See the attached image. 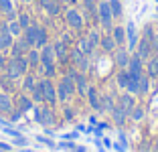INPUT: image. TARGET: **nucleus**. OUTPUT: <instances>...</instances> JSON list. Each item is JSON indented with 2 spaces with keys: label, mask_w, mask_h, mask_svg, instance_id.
Here are the masks:
<instances>
[{
  "label": "nucleus",
  "mask_w": 158,
  "mask_h": 152,
  "mask_svg": "<svg viewBox=\"0 0 158 152\" xmlns=\"http://www.w3.org/2000/svg\"><path fill=\"white\" fill-rule=\"evenodd\" d=\"M28 49H31V47L24 43V39H23V37H19V41L12 43V47H10V53H12V57H24Z\"/></svg>",
  "instance_id": "obj_18"
},
{
  "label": "nucleus",
  "mask_w": 158,
  "mask_h": 152,
  "mask_svg": "<svg viewBox=\"0 0 158 152\" xmlns=\"http://www.w3.org/2000/svg\"><path fill=\"white\" fill-rule=\"evenodd\" d=\"M19 23H20V27H23V31L24 28H28L31 27V14H27V12H23V14H19Z\"/></svg>",
  "instance_id": "obj_42"
},
{
  "label": "nucleus",
  "mask_w": 158,
  "mask_h": 152,
  "mask_svg": "<svg viewBox=\"0 0 158 152\" xmlns=\"http://www.w3.org/2000/svg\"><path fill=\"white\" fill-rule=\"evenodd\" d=\"M6 31H8L14 39H19L20 35H23V27H20L19 19H10L8 23H6Z\"/></svg>",
  "instance_id": "obj_24"
},
{
  "label": "nucleus",
  "mask_w": 158,
  "mask_h": 152,
  "mask_svg": "<svg viewBox=\"0 0 158 152\" xmlns=\"http://www.w3.org/2000/svg\"><path fill=\"white\" fill-rule=\"evenodd\" d=\"M146 75L150 79L158 77V57H150L148 59V63H146Z\"/></svg>",
  "instance_id": "obj_27"
},
{
  "label": "nucleus",
  "mask_w": 158,
  "mask_h": 152,
  "mask_svg": "<svg viewBox=\"0 0 158 152\" xmlns=\"http://www.w3.org/2000/svg\"><path fill=\"white\" fill-rule=\"evenodd\" d=\"M61 148H69V150H75V144H71V142H61Z\"/></svg>",
  "instance_id": "obj_50"
},
{
  "label": "nucleus",
  "mask_w": 158,
  "mask_h": 152,
  "mask_svg": "<svg viewBox=\"0 0 158 152\" xmlns=\"http://www.w3.org/2000/svg\"><path fill=\"white\" fill-rule=\"evenodd\" d=\"M0 10H2L4 14L14 12V4H12V0H0Z\"/></svg>",
  "instance_id": "obj_41"
},
{
  "label": "nucleus",
  "mask_w": 158,
  "mask_h": 152,
  "mask_svg": "<svg viewBox=\"0 0 158 152\" xmlns=\"http://www.w3.org/2000/svg\"><path fill=\"white\" fill-rule=\"evenodd\" d=\"M83 8L87 10V14H91L93 19H98V8H95V0H81Z\"/></svg>",
  "instance_id": "obj_37"
},
{
  "label": "nucleus",
  "mask_w": 158,
  "mask_h": 152,
  "mask_svg": "<svg viewBox=\"0 0 158 152\" xmlns=\"http://www.w3.org/2000/svg\"><path fill=\"white\" fill-rule=\"evenodd\" d=\"M23 2H33V0H23Z\"/></svg>",
  "instance_id": "obj_53"
},
{
  "label": "nucleus",
  "mask_w": 158,
  "mask_h": 152,
  "mask_svg": "<svg viewBox=\"0 0 158 152\" xmlns=\"http://www.w3.org/2000/svg\"><path fill=\"white\" fill-rule=\"evenodd\" d=\"M39 24H31V27L28 28H24L23 31V35H20V37L24 39V43H27L28 47H31V49H33L35 45H37V37H39Z\"/></svg>",
  "instance_id": "obj_10"
},
{
  "label": "nucleus",
  "mask_w": 158,
  "mask_h": 152,
  "mask_svg": "<svg viewBox=\"0 0 158 152\" xmlns=\"http://www.w3.org/2000/svg\"><path fill=\"white\" fill-rule=\"evenodd\" d=\"M69 61L75 65V69L81 71V73H85V71L89 69V57H87V55H83L79 47H75V49H71V51H69Z\"/></svg>",
  "instance_id": "obj_4"
},
{
  "label": "nucleus",
  "mask_w": 158,
  "mask_h": 152,
  "mask_svg": "<svg viewBox=\"0 0 158 152\" xmlns=\"http://www.w3.org/2000/svg\"><path fill=\"white\" fill-rule=\"evenodd\" d=\"M138 83H140V75H132V73H130L128 85H126V91H128V93H134V95H138Z\"/></svg>",
  "instance_id": "obj_31"
},
{
  "label": "nucleus",
  "mask_w": 158,
  "mask_h": 152,
  "mask_svg": "<svg viewBox=\"0 0 158 152\" xmlns=\"http://www.w3.org/2000/svg\"><path fill=\"white\" fill-rule=\"evenodd\" d=\"M98 19H99V23H102V27L106 28L107 32L112 31V20H114V14H112V10H110V2L107 0H102L98 4Z\"/></svg>",
  "instance_id": "obj_3"
},
{
  "label": "nucleus",
  "mask_w": 158,
  "mask_h": 152,
  "mask_svg": "<svg viewBox=\"0 0 158 152\" xmlns=\"http://www.w3.org/2000/svg\"><path fill=\"white\" fill-rule=\"evenodd\" d=\"M110 32H112L114 41L118 43V47H124V43H126V27H114Z\"/></svg>",
  "instance_id": "obj_28"
},
{
  "label": "nucleus",
  "mask_w": 158,
  "mask_h": 152,
  "mask_svg": "<svg viewBox=\"0 0 158 152\" xmlns=\"http://www.w3.org/2000/svg\"><path fill=\"white\" fill-rule=\"evenodd\" d=\"M65 20H67V24H69L73 31H81V28H83V24H85L83 12H81L79 8H75V6H71V8L65 12Z\"/></svg>",
  "instance_id": "obj_5"
},
{
  "label": "nucleus",
  "mask_w": 158,
  "mask_h": 152,
  "mask_svg": "<svg viewBox=\"0 0 158 152\" xmlns=\"http://www.w3.org/2000/svg\"><path fill=\"white\" fill-rule=\"evenodd\" d=\"M6 75L12 79H19V77H24V73L28 71V61L27 57H12L10 61H6Z\"/></svg>",
  "instance_id": "obj_1"
},
{
  "label": "nucleus",
  "mask_w": 158,
  "mask_h": 152,
  "mask_svg": "<svg viewBox=\"0 0 158 152\" xmlns=\"http://www.w3.org/2000/svg\"><path fill=\"white\" fill-rule=\"evenodd\" d=\"M148 75H140V83H138V95H144V93H148V85H150V81H148Z\"/></svg>",
  "instance_id": "obj_36"
},
{
  "label": "nucleus",
  "mask_w": 158,
  "mask_h": 152,
  "mask_svg": "<svg viewBox=\"0 0 158 152\" xmlns=\"http://www.w3.org/2000/svg\"><path fill=\"white\" fill-rule=\"evenodd\" d=\"M43 73H45V77H55V73H57V67H55V63H51V65H43Z\"/></svg>",
  "instance_id": "obj_43"
},
{
  "label": "nucleus",
  "mask_w": 158,
  "mask_h": 152,
  "mask_svg": "<svg viewBox=\"0 0 158 152\" xmlns=\"http://www.w3.org/2000/svg\"><path fill=\"white\" fill-rule=\"evenodd\" d=\"M41 6L49 16H57L61 12V2H55V0H41Z\"/></svg>",
  "instance_id": "obj_20"
},
{
  "label": "nucleus",
  "mask_w": 158,
  "mask_h": 152,
  "mask_svg": "<svg viewBox=\"0 0 158 152\" xmlns=\"http://www.w3.org/2000/svg\"><path fill=\"white\" fill-rule=\"evenodd\" d=\"M128 79H130V71H128V69H122L120 73L116 75V81H118V85H120L122 89H126V85H128Z\"/></svg>",
  "instance_id": "obj_35"
},
{
  "label": "nucleus",
  "mask_w": 158,
  "mask_h": 152,
  "mask_svg": "<svg viewBox=\"0 0 158 152\" xmlns=\"http://www.w3.org/2000/svg\"><path fill=\"white\" fill-rule=\"evenodd\" d=\"M126 69L130 71L132 75H142L144 73V61L134 53V55H130V61H128V67Z\"/></svg>",
  "instance_id": "obj_11"
},
{
  "label": "nucleus",
  "mask_w": 158,
  "mask_h": 152,
  "mask_svg": "<svg viewBox=\"0 0 158 152\" xmlns=\"http://www.w3.org/2000/svg\"><path fill=\"white\" fill-rule=\"evenodd\" d=\"M152 53H154V51H152V43H150L148 39L142 37L138 41V45H136V55H138L142 61H148L150 57H152Z\"/></svg>",
  "instance_id": "obj_7"
},
{
  "label": "nucleus",
  "mask_w": 158,
  "mask_h": 152,
  "mask_svg": "<svg viewBox=\"0 0 158 152\" xmlns=\"http://www.w3.org/2000/svg\"><path fill=\"white\" fill-rule=\"evenodd\" d=\"M31 99L35 103H45V95H43V81H37L33 89H31Z\"/></svg>",
  "instance_id": "obj_26"
},
{
  "label": "nucleus",
  "mask_w": 158,
  "mask_h": 152,
  "mask_svg": "<svg viewBox=\"0 0 158 152\" xmlns=\"http://www.w3.org/2000/svg\"><path fill=\"white\" fill-rule=\"evenodd\" d=\"M55 2H61V0H55Z\"/></svg>",
  "instance_id": "obj_54"
},
{
  "label": "nucleus",
  "mask_w": 158,
  "mask_h": 152,
  "mask_svg": "<svg viewBox=\"0 0 158 152\" xmlns=\"http://www.w3.org/2000/svg\"><path fill=\"white\" fill-rule=\"evenodd\" d=\"M152 37H154V32H152V27H150V24H146V27H144V39H148V41H152Z\"/></svg>",
  "instance_id": "obj_45"
},
{
  "label": "nucleus",
  "mask_w": 158,
  "mask_h": 152,
  "mask_svg": "<svg viewBox=\"0 0 158 152\" xmlns=\"http://www.w3.org/2000/svg\"><path fill=\"white\" fill-rule=\"evenodd\" d=\"M0 85H2L6 91H12V89H14V79L8 77L6 73H4V75H0Z\"/></svg>",
  "instance_id": "obj_38"
},
{
  "label": "nucleus",
  "mask_w": 158,
  "mask_h": 152,
  "mask_svg": "<svg viewBox=\"0 0 158 152\" xmlns=\"http://www.w3.org/2000/svg\"><path fill=\"white\" fill-rule=\"evenodd\" d=\"M35 108V101L31 99L28 95H19L16 97V110H20L24 114V112H31Z\"/></svg>",
  "instance_id": "obj_22"
},
{
  "label": "nucleus",
  "mask_w": 158,
  "mask_h": 152,
  "mask_svg": "<svg viewBox=\"0 0 158 152\" xmlns=\"http://www.w3.org/2000/svg\"><path fill=\"white\" fill-rule=\"evenodd\" d=\"M114 59H116V65L120 69H126L128 67V61H130V51L124 49V47H118L114 51Z\"/></svg>",
  "instance_id": "obj_12"
},
{
  "label": "nucleus",
  "mask_w": 158,
  "mask_h": 152,
  "mask_svg": "<svg viewBox=\"0 0 158 152\" xmlns=\"http://www.w3.org/2000/svg\"><path fill=\"white\" fill-rule=\"evenodd\" d=\"M20 114H23L20 110H12V112H10V122H19L20 120Z\"/></svg>",
  "instance_id": "obj_46"
},
{
  "label": "nucleus",
  "mask_w": 158,
  "mask_h": 152,
  "mask_svg": "<svg viewBox=\"0 0 158 152\" xmlns=\"http://www.w3.org/2000/svg\"><path fill=\"white\" fill-rule=\"evenodd\" d=\"M75 152H87V150H85L83 146H75Z\"/></svg>",
  "instance_id": "obj_51"
},
{
  "label": "nucleus",
  "mask_w": 158,
  "mask_h": 152,
  "mask_svg": "<svg viewBox=\"0 0 158 152\" xmlns=\"http://www.w3.org/2000/svg\"><path fill=\"white\" fill-rule=\"evenodd\" d=\"M6 67V57H4V53L0 51V69H4Z\"/></svg>",
  "instance_id": "obj_49"
},
{
  "label": "nucleus",
  "mask_w": 158,
  "mask_h": 152,
  "mask_svg": "<svg viewBox=\"0 0 158 152\" xmlns=\"http://www.w3.org/2000/svg\"><path fill=\"white\" fill-rule=\"evenodd\" d=\"M12 43H14V37L6 31V27H4L2 31H0V51H2V53L8 51L10 47H12Z\"/></svg>",
  "instance_id": "obj_21"
},
{
  "label": "nucleus",
  "mask_w": 158,
  "mask_h": 152,
  "mask_svg": "<svg viewBox=\"0 0 158 152\" xmlns=\"http://www.w3.org/2000/svg\"><path fill=\"white\" fill-rule=\"evenodd\" d=\"M118 106H122L128 114H130V112L136 108V95H134V93H128V91L122 93V95L118 97Z\"/></svg>",
  "instance_id": "obj_13"
},
{
  "label": "nucleus",
  "mask_w": 158,
  "mask_h": 152,
  "mask_svg": "<svg viewBox=\"0 0 158 152\" xmlns=\"http://www.w3.org/2000/svg\"><path fill=\"white\" fill-rule=\"evenodd\" d=\"M37 85V77L33 73H24V81H23V89L24 91H31V89Z\"/></svg>",
  "instance_id": "obj_34"
},
{
  "label": "nucleus",
  "mask_w": 158,
  "mask_h": 152,
  "mask_svg": "<svg viewBox=\"0 0 158 152\" xmlns=\"http://www.w3.org/2000/svg\"><path fill=\"white\" fill-rule=\"evenodd\" d=\"M43 81V95H45V103H49V106H55L57 101V85L51 81L49 77H45V79H41Z\"/></svg>",
  "instance_id": "obj_6"
},
{
  "label": "nucleus",
  "mask_w": 158,
  "mask_h": 152,
  "mask_svg": "<svg viewBox=\"0 0 158 152\" xmlns=\"http://www.w3.org/2000/svg\"><path fill=\"white\" fill-rule=\"evenodd\" d=\"M154 150H156V152H158V142H156V146H154Z\"/></svg>",
  "instance_id": "obj_52"
},
{
  "label": "nucleus",
  "mask_w": 158,
  "mask_h": 152,
  "mask_svg": "<svg viewBox=\"0 0 158 152\" xmlns=\"http://www.w3.org/2000/svg\"><path fill=\"white\" fill-rule=\"evenodd\" d=\"M41 51V65H51L55 63V51H53V45H45Z\"/></svg>",
  "instance_id": "obj_19"
},
{
  "label": "nucleus",
  "mask_w": 158,
  "mask_h": 152,
  "mask_svg": "<svg viewBox=\"0 0 158 152\" xmlns=\"http://www.w3.org/2000/svg\"><path fill=\"white\" fill-rule=\"evenodd\" d=\"M45 45H49V35H47L45 28H39V37H37V45H35V49H43Z\"/></svg>",
  "instance_id": "obj_33"
},
{
  "label": "nucleus",
  "mask_w": 158,
  "mask_h": 152,
  "mask_svg": "<svg viewBox=\"0 0 158 152\" xmlns=\"http://www.w3.org/2000/svg\"><path fill=\"white\" fill-rule=\"evenodd\" d=\"M110 2V10H112L114 19H120L124 14V6H122V0H107Z\"/></svg>",
  "instance_id": "obj_32"
},
{
  "label": "nucleus",
  "mask_w": 158,
  "mask_h": 152,
  "mask_svg": "<svg viewBox=\"0 0 158 152\" xmlns=\"http://www.w3.org/2000/svg\"><path fill=\"white\" fill-rule=\"evenodd\" d=\"M14 144H16V146H27V140H24L23 136H16V138H14Z\"/></svg>",
  "instance_id": "obj_48"
},
{
  "label": "nucleus",
  "mask_w": 158,
  "mask_h": 152,
  "mask_svg": "<svg viewBox=\"0 0 158 152\" xmlns=\"http://www.w3.org/2000/svg\"><path fill=\"white\" fill-rule=\"evenodd\" d=\"M27 61H28V67H39V65H41V51L39 49H28L27 51Z\"/></svg>",
  "instance_id": "obj_23"
},
{
  "label": "nucleus",
  "mask_w": 158,
  "mask_h": 152,
  "mask_svg": "<svg viewBox=\"0 0 158 152\" xmlns=\"http://www.w3.org/2000/svg\"><path fill=\"white\" fill-rule=\"evenodd\" d=\"M77 47L81 49V53H83V55H87V57H91L93 51H95V47L89 43L87 37H81V39H79V41H77Z\"/></svg>",
  "instance_id": "obj_29"
},
{
  "label": "nucleus",
  "mask_w": 158,
  "mask_h": 152,
  "mask_svg": "<svg viewBox=\"0 0 158 152\" xmlns=\"http://www.w3.org/2000/svg\"><path fill=\"white\" fill-rule=\"evenodd\" d=\"M99 47H102V51L103 53H114V51L118 49V43L114 41V37H112V32H106L102 37V41H99Z\"/></svg>",
  "instance_id": "obj_17"
},
{
  "label": "nucleus",
  "mask_w": 158,
  "mask_h": 152,
  "mask_svg": "<svg viewBox=\"0 0 158 152\" xmlns=\"http://www.w3.org/2000/svg\"><path fill=\"white\" fill-rule=\"evenodd\" d=\"M53 51H55V59L59 61V63H67L69 61V45H65V43L61 41H57V43H53Z\"/></svg>",
  "instance_id": "obj_8"
},
{
  "label": "nucleus",
  "mask_w": 158,
  "mask_h": 152,
  "mask_svg": "<svg viewBox=\"0 0 158 152\" xmlns=\"http://www.w3.org/2000/svg\"><path fill=\"white\" fill-rule=\"evenodd\" d=\"M69 75L75 79V87H77L79 95H87V87H89V85H87V79H85V73H81V71L73 69Z\"/></svg>",
  "instance_id": "obj_9"
},
{
  "label": "nucleus",
  "mask_w": 158,
  "mask_h": 152,
  "mask_svg": "<svg viewBox=\"0 0 158 152\" xmlns=\"http://www.w3.org/2000/svg\"><path fill=\"white\" fill-rule=\"evenodd\" d=\"M63 114H65V120H73V110L71 108H63Z\"/></svg>",
  "instance_id": "obj_47"
},
{
  "label": "nucleus",
  "mask_w": 158,
  "mask_h": 152,
  "mask_svg": "<svg viewBox=\"0 0 158 152\" xmlns=\"http://www.w3.org/2000/svg\"><path fill=\"white\" fill-rule=\"evenodd\" d=\"M35 118H37V122L41 126H49V128H51V126H55V112H53V108L49 106V103H43L41 108H37V110H35Z\"/></svg>",
  "instance_id": "obj_2"
},
{
  "label": "nucleus",
  "mask_w": 158,
  "mask_h": 152,
  "mask_svg": "<svg viewBox=\"0 0 158 152\" xmlns=\"http://www.w3.org/2000/svg\"><path fill=\"white\" fill-rule=\"evenodd\" d=\"M87 39H89V43H91L93 47H99V41H102V35H99V31H89L87 32Z\"/></svg>",
  "instance_id": "obj_40"
},
{
  "label": "nucleus",
  "mask_w": 158,
  "mask_h": 152,
  "mask_svg": "<svg viewBox=\"0 0 158 152\" xmlns=\"http://www.w3.org/2000/svg\"><path fill=\"white\" fill-rule=\"evenodd\" d=\"M126 41H128V51L136 49V45H138V32H136V27L132 20L126 27Z\"/></svg>",
  "instance_id": "obj_14"
},
{
  "label": "nucleus",
  "mask_w": 158,
  "mask_h": 152,
  "mask_svg": "<svg viewBox=\"0 0 158 152\" xmlns=\"http://www.w3.org/2000/svg\"><path fill=\"white\" fill-rule=\"evenodd\" d=\"M87 99H89V106H91L93 110L102 112V93L95 87H87Z\"/></svg>",
  "instance_id": "obj_16"
},
{
  "label": "nucleus",
  "mask_w": 158,
  "mask_h": 152,
  "mask_svg": "<svg viewBox=\"0 0 158 152\" xmlns=\"http://www.w3.org/2000/svg\"><path fill=\"white\" fill-rule=\"evenodd\" d=\"M37 140H39L41 144H47L49 148H55V142H53V140H49L47 136H37Z\"/></svg>",
  "instance_id": "obj_44"
},
{
  "label": "nucleus",
  "mask_w": 158,
  "mask_h": 152,
  "mask_svg": "<svg viewBox=\"0 0 158 152\" xmlns=\"http://www.w3.org/2000/svg\"><path fill=\"white\" fill-rule=\"evenodd\" d=\"M12 112V99L8 93L0 91V114H10Z\"/></svg>",
  "instance_id": "obj_25"
},
{
  "label": "nucleus",
  "mask_w": 158,
  "mask_h": 152,
  "mask_svg": "<svg viewBox=\"0 0 158 152\" xmlns=\"http://www.w3.org/2000/svg\"><path fill=\"white\" fill-rule=\"evenodd\" d=\"M116 108V101H114V97L110 95V93H102V112H110Z\"/></svg>",
  "instance_id": "obj_30"
},
{
  "label": "nucleus",
  "mask_w": 158,
  "mask_h": 152,
  "mask_svg": "<svg viewBox=\"0 0 158 152\" xmlns=\"http://www.w3.org/2000/svg\"><path fill=\"white\" fill-rule=\"evenodd\" d=\"M110 114H112V120H114V124H116V126H124L126 120H128V116H130L122 106H118V103H116V108H114Z\"/></svg>",
  "instance_id": "obj_15"
},
{
  "label": "nucleus",
  "mask_w": 158,
  "mask_h": 152,
  "mask_svg": "<svg viewBox=\"0 0 158 152\" xmlns=\"http://www.w3.org/2000/svg\"><path fill=\"white\" fill-rule=\"evenodd\" d=\"M130 118H132L134 122H140V120H144V108H142V106H136L134 110L130 112Z\"/></svg>",
  "instance_id": "obj_39"
}]
</instances>
